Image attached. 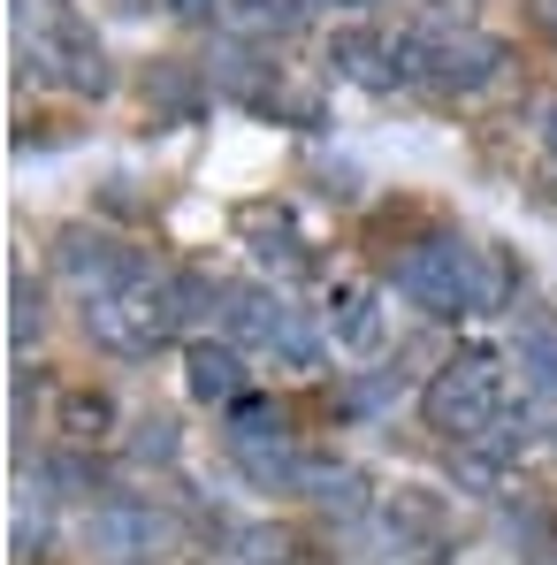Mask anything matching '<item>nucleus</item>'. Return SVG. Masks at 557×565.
I'll use <instances>...</instances> for the list:
<instances>
[{"label": "nucleus", "mask_w": 557, "mask_h": 565, "mask_svg": "<svg viewBox=\"0 0 557 565\" xmlns=\"http://www.w3.org/2000/svg\"><path fill=\"white\" fill-rule=\"evenodd\" d=\"M206 298H222V290H206L199 276H161V268H146L138 282H122L115 298L85 306V337H93L99 352H115V360H153Z\"/></svg>", "instance_id": "obj_1"}, {"label": "nucleus", "mask_w": 557, "mask_h": 565, "mask_svg": "<svg viewBox=\"0 0 557 565\" xmlns=\"http://www.w3.org/2000/svg\"><path fill=\"white\" fill-rule=\"evenodd\" d=\"M397 290H405L413 306L459 321V313H489V306L504 298V276H496L489 253H473L459 237H428V245H413V253L397 260Z\"/></svg>", "instance_id": "obj_2"}, {"label": "nucleus", "mask_w": 557, "mask_h": 565, "mask_svg": "<svg viewBox=\"0 0 557 565\" xmlns=\"http://www.w3.org/2000/svg\"><path fill=\"white\" fill-rule=\"evenodd\" d=\"M420 413H428V428L451 436V444L489 436L496 413H504V367H496V352H459V360H443V367L428 375V390H420Z\"/></svg>", "instance_id": "obj_3"}, {"label": "nucleus", "mask_w": 557, "mask_h": 565, "mask_svg": "<svg viewBox=\"0 0 557 565\" xmlns=\"http://www.w3.org/2000/svg\"><path fill=\"white\" fill-rule=\"evenodd\" d=\"M222 321H229V344H245V352H268L282 367H321V337H313V321L282 298V290H222Z\"/></svg>", "instance_id": "obj_4"}, {"label": "nucleus", "mask_w": 557, "mask_h": 565, "mask_svg": "<svg viewBox=\"0 0 557 565\" xmlns=\"http://www.w3.org/2000/svg\"><path fill=\"white\" fill-rule=\"evenodd\" d=\"M229 459L253 473L260 489H298V451H290V428L268 397H237L229 405Z\"/></svg>", "instance_id": "obj_5"}, {"label": "nucleus", "mask_w": 557, "mask_h": 565, "mask_svg": "<svg viewBox=\"0 0 557 565\" xmlns=\"http://www.w3.org/2000/svg\"><path fill=\"white\" fill-rule=\"evenodd\" d=\"M504 62H512V46L504 39H489V31H443V23H428V93H489L496 77H504Z\"/></svg>", "instance_id": "obj_6"}, {"label": "nucleus", "mask_w": 557, "mask_h": 565, "mask_svg": "<svg viewBox=\"0 0 557 565\" xmlns=\"http://www.w3.org/2000/svg\"><path fill=\"white\" fill-rule=\"evenodd\" d=\"M85 551L107 558V565H146L153 551H169V520L146 497H107V504H93V520H85Z\"/></svg>", "instance_id": "obj_7"}, {"label": "nucleus", "mask_w": 557, "mask_h": 565, "mask_svg": "<svg viewBox=\"0 0 557 565\" xmlns=\"http://www.w3.org/2000/svg\"><path fill=\"white\" fill-rule=\"evenodd\" d=\"M54 268H62L69 290H77V306H99V298H115L122 282L146 276V260H138L130 245L99 237V230H69V237H62V253H54Z\"/></svg>", "instance_id": "obj_8"}, {"label": "nucleus", "mask_w": 557, "mask_h": 565, "mask_svg": "<svg viewBox=\"0 0 557 565\" xmlns=\"http://www.w3.org/2000/svg\"><path fill=\"white\" fill-rule=\"evenodd\" d=\"M184 390L199 405H237L245 397V360H237V344H184Z\"/></svg>", "instance_id": "obj_9"}, {"label": "nucleus", "mask_w": 557, "mask_h": 565, "mask_svg": "<svg viewBox=\"0 0 557 565\" xmlns=\"http://www.w3.org/2000/svg\"><path fill=\"white\" fill-rule=\"evenodd\" d=\"M512 367H519V382H527L535 405H550V397H557V329L543 321V313L519 321V337H512Z\"/></svg>", "instance_id": "obj_10"}, {"label": "nucleus", "mask_w": 557, "mask_h": 565, "mask_svg": "<svg viewBox=\"0 0 557 565\" xmlns=\"http://www.w3.org/2000/svg\"><path fill=\"white\" fill-rule=\"evenodd\" d=\"M329 329H336V344H344V352H374V344H382V313H374V290H367V282H344V290H336Z\"/></svg>", "instance_id": "obj_11"}, {"label": "nucleus", "mask_w": 557, "mask_h": 565, "mask_svg": "<svg viewBox=\"0 0 557 565\" xmlns=\"http://www.w3.org/2000/svg\"><path fill=\"white\" fill-rule=\"evenodd\" d=\"M298 497H313L321 512H360V497H367V481L352 467H329V459H306L298 467Z\"/></svg>", "instance_id": "obj_12"}, {"label": "nucleus", "mask_w": 557, "mask_h": 565, "mask_svg": "<svg viewBox=\"0 0 557 565\" xmlns=\"http://www.w3.org/2000/svg\"><path fill=\"white\" fill-rule=\"evenodd\" d=\"M329 62L344 70V77H360V85H397V70H389V46L367 39V31H344L336 46H329Z\"/></svg>", "instance_id": "obj_13"}, {"label": "nucleus", "mask_w": 557, "mask_h": 565, "mask_svg": "<svg viewBox=\"0 0 557 565\" xmlns=\"http://www.w3.org/2000/svg\"><path fill=\"white\" fill-rule=\"evenodd\" d=\"M222 15L237 23V31H298V15H306V0H222Z\"/></svg>", "instance_id": "obj_14"}, {"label": "nucleus", "mask_w": 557, "mask_h": 565, "mask_svg": "<svg viewBox=\"0 0 557 565\" xmlns=\"http://www.w3.org/2000/svg\"><path fill=\"white\" fill-rule=\"evenodd\" d=\"M130 459L138 467H176V428L169 420H138L130 428Z\"/></svg>", "instance_id": "obj_15"}, {"label": "nucleus", "mask_w": 557, "mask_h": 565, "mask_svg": "<svg viewBox=\"0 0 557 565\" xmlns=\"http://www.w3.org/2000/svg\"><path fill=\"white\" fill-rule=\"evenodd\" d=\"M8 306H15V321H8V337H15V352H23V344H31V337L46 329V313H39V290H31L23 276H15V282H8Z\"/></svg>", "instance_id": "obj_16"}, {"label": "nucleus", "mask_w": 557, "mask_h": 565, "mask_svg": "<svg viewBox=\"0 0 557 565\" xmlns=\"http://www.w3.org/2000/svg\"><path fill=\"white\" fill-rule=\"evenodd\" d=\"M161 8H169L176 23H214V15H222V0H161Z\"/></svg>", "instance_id": "obj_17"}, {"label": "nucleus", "mask_w": 557, "mask_h": 565, "mask_svg": "<svg viewBox=\"0 0 557 565\" xmlns=\"http://www.w3.org/2000/svg\"><path fill=\"white\" fill-rule=\"evenodd\" d=\"M535 23H550V31H557V0H535Z\"/></svg>", "instance_id": "obj_18"}, {"label": "nucleus", "mask_w": 557, "mask_h": 565, "mask_svg": "<svg viewBox=\"0 0 557 565\" xmlns=\"http://www.w3.org/2000/svg\"><path fill=\"white\" fill-rule=\"evenodd\" d=\"M550 153H557V115H550Z\"/></svg>", "instance_id": "obj_19"}, {"label": "nucleus", "mask_w": 557, "mask_h": 565, "mask_svg": "<svg viewBox=\"0 0 557 565\" xmlns=\"http://www.w3.org/2000/svg\"><path fill=\"white\" fill-rule=\"evenodd\" d=\"M344 8H360V0H344Z\"/></svg>", "instance_id": "obj_20"}]
</instances>
